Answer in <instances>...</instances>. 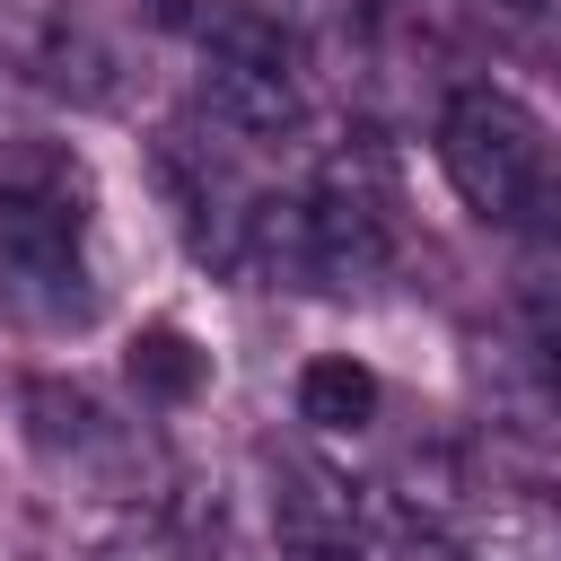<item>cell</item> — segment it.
I'll use <instances>...</instances> for the list:
<instances>
[{"instance_id": "6da1fadb", "label": "cell", "mask_w": 561, "mask_h": 561, "mask_svg": "<svg viewBox=\"0 0 561 561\" xmlns=\"http://www.w3.org/2000/svg\"><path fill=\"white\" fill-rule=\"evenodd\" d=\"M88 158L70 140H9L0 149V307L18 324H88Z\"/></svg>"}, {"instance_id": "7a4b0ae2", "label": "cell", "mask_w": 561, "mask_h": 561, "mask_svg": "<svg viewBox=\"0 0 561 561\" xmlns=\"http://www.w3.org/2000/svg\"><path fill=\"white\" fill-rule=\"evenodd\" d=\"M438 167L482 228H508V237L561 228V149L543 114L517 105L508 88H456L438 105Z\"/></svg>"}, {"instance_id": "3957f363", "label": "cell", "mask_w": 561, "mask_h": 561, "mask_svg": "<svg viewBox=\"0 0 561 561\" xmlns=\"http://www.w3.org/2000/svg\"><path fill=\"white\" fill-rule=\"evenodd\" d=\"M193 44H202V105L219 131L237 140L298 131L307 88H298V44L280 35V18H263L254 0H210L193 18Z\"/></svg>"}, {"instance_id": "277c9868", "label": "cell", "mask_w": 561, "mask_h": 561, "mask_svg": "<svg viewBox=\"0 0 561 561\" xmlns=\"http://www.w3.org/2000/svg\"><path fill=\"white\" fill-rule=\"evenodd\" d=\"M307 219V280L316 289H368L394 263V184L377 149H333L316 184L298 193Z\"/></svg>"}, {"instance_id": "5b68a950", "label": "cell", "mask_w": 561, "mask_h": 561, "mask_svg": "<svg viewBox=\"0 0 561 561\" xmlns=\"http://www.w3.org/2000/svg\"><path fill=\"white\" fill-rule=\"evenodd\" d=\"M18 412H26V447H35L53 473L105 482V491L131 482V438L96 412V394H79V386H61V377H26Z\"/></svg>"}, {"instance_id": "8992f818", "label": "cell", "mask_w": 561, "mask_h": 561, "mask_svg": "<svg viewBox=\"0 0 561 561\" xmlns=\"http://www.w3.org/2000/svg\"><path fill=\"white\" fill-rule=\"evenodd\" d=\"M263 517H272V543L298 552V561H342V552H359V491H351V473H333V465H316V456H280V465H272Z\"/></svg>"}, {"instance_id": "52a82bcc", "label": "cell", "mask_w": 561, "mask_h": 561, "mask_svg": "<svg viewBox=\"0 0 561 561\" xmlns=\"http://www.w3.org/2000/svg\"><path fill=\"white\" fill-rule=\"evenodd\" d=\"M123 377L140 386V403H193L202 386H210V351L184 333V324H140L131 342H123Z\"/></svg>"}, {"instance_id": "ba28073f", "label": "cell", "mask_w": 561, "mask_h": 561, "mask_svg": "<svg viewBox=\"0 0 561 561\" xmlns=\"http://www.w3.org/2000/svg\"><path fill=\"white\" fill-rule=\"evenodd\" d=\"M377 403H386V386H377V368L351 359V351H316V359L298 368V421H307V430H368Z\"/></svg>"}, {"instance_id": "9c48e42d", "label": "cell", "mask_w": 561, "mask_h": 561, "mask_svg": "<svg viewBox=\"0 0 561 561\" xmlns=\"http://www.w3.org/2000/svg\"><path fill=\"white\" fill-rule=\"evenodd\" d=\"M526 351H535L543 386L561 394V289H535V298H526Z\"/></svg>"}, {"instance_id": "30bf717a", "label": "cell", "mask_w": 561, "mask_h": 561, "mask_svg": "<svg viewBox=\"0 0 561 561\" xmlns=\"http://www.w3.org/2000/svg\"><path fill=\"white\" fill-rule=\"evenodd\" d=\"M96 561H184V552H175L167 535H123V543H105Z\"/></svg>"}]
</instances>
